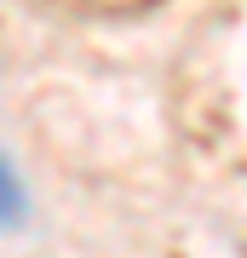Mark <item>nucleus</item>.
Returning a JSON list of instances; mask_svg holds the SVG:
<instances>
[{"instance_id":"1","label":"nucleus","mask_w":247,"mask_h":258,"mask_svg":"<svg viewBox=\"0 0 247 258\" xmlns=\"http://www.w3.org/2000/svg\"><path fill=\"white\" fill-rule=\"evenodd\" d=\"M23 184H18V172L6 166V155H0V224H23Z\"/></svg>"}]
</instances>
